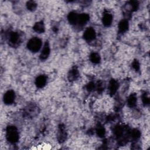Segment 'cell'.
Wrapping results in <instances>:
<instances>
[{
    "instance_id": "obj_1",
    "label": "cell",
    "mask_w": 150,
    "mask_h": 150,
    "mask_svg": "<svg viewBox=\"0 0 150 150\" xmlns=\"http://www.w3.org/2000/svg\"><path fill=\"white\" fill-rule=\"evenodd\" d=\"M6 137L10 142H17L19 139V134L17 128L14 126H8L7 128Z\"/></svg>"
},
{
    "instance_id": "obj_2",
    "label": "cell",
    "mask_w": 150,
    "mask_h": 150,
    "mask_svg": "<svg viewBox=\"0 0 150 150\" xmlns=\"http://www.w3.org/2000/svg\"><path fill=\"white\" fill-rule=\"evenodd\" d=\"M42 46V42L38 38H33L31 39L28 44L27 47L29 50L33 52H36L39 50Z\"/></svg>"
},
{
    "instance_id": "obj_3",
    "label": "cell",
    "mask_w": 150,
    "mask_h": 150,
    "mask_svg": "<svg viewBox=\"0 0 150 150\" xmlns=\"http://www.w3.org/2000/svg\"><path fill=\"white\" fill-rule=\"evenodd\" d=\"M21 42V38L18 32H11L9 36V44L12 47H17Z\"/></svg>"
},
{
    "instance_id": "obj_4",
    "label": "cell",
    "mask_w": 150,
    "mask_h": 150,
    "mask_svg": "<svg viewBox=\"0 0 150 150\" xmlns=\"http://www.w3.org/2000/svg\"><path fill=\"white\" fill-rule=\"evenodd\" d=\"M15 100V93L13 90L8 91L4 95V102L7 104H12Z\"/></svg>"
},
{
    "instance_id": "obj_5",
    "label": "cell",
    "mask_w": 150,
    "mask_h": 150,
    "mask_svg": "<svg viewBox=\"0 0 150 150\" xmlns=\"http://www.w3.org/2000/svg\"><path fill=\"white\" fill-rule=\"evenodd\" d=\"M84 38L88 41H93L96 38L95 31L92 28H88L84 33Z\"/></svg>"
},
{
    "instance_id": "obj_6",
    "label": "cell",
    "mask_w": 150,
    "mask_h": 150,
    "mask_svg": "<svg viewBox=\"0 0 150 150\" xmlns=\"http://www.w3.org/2000/svg\"><path fill=\"white\" fill-rule=\"evenodd\" d=\"M49 53H50V46H49V43L48 42H46L40 55L41 59L42 60L46 59L49 56Z\"/></svg>"
},
{
    "instance_id": "obj_7",
    "label": "cell",
    "mask_w": 150,
    "mask_h": 150,
    "mask_svg": "<svg viewBox=\"0 0 150 150\" xmlns=\"http://www.w3.org/2000/svg\"><path fill=\"white\" fill-rule=\"evenodd\" d=\"M66 132L64 128V127L61 125L59 128L58 131V135H57V139L60 142H63L66 139Z\"/></svg>"
},
{
    "instance_id": "obj_8",
    "label": "cell",
    "mask_w": 150,
    "mask_h": 150,
    "mask_svg": "<svg viewBox=\"0 0 150 150\" xmlns=\"http://www.w3.org/2000/svg\"><path fill=\"white\" fill-rule=\"evenodd\" d=\"M25 115L27 116L32 117L37 113V107L34 104H29L28 106L25 111Z\"/></svg>"
},
{
    "instance_id": "obj_9",
    "label": "cell",
    "mask_w": 150,
    "mask_h": 150,
    "mask_svg": "<svg viewBox=\"0 0 150 150\" xmlns=\"http://www.w3.org/2000/svg\"><path fill=\"white\" fill-rule=\"evenodd\" d=\"M79 77V71L77 69L73 68L72 69L69 73L68 78L70 81H74L76 80Z\"/></svg>"
},
{
    "instance_id": "obj_10",
    "label": "cell",
    "mask_w": 150,
    "mask_h": 150,
    "mask_svg": "<svg viewBox=\"0 0 150 150\" xmlns=\"http://www.w3.org/2000/svg\"><path fill=\"white\" fill-rule=\"evenodd\" d=\"M112 21H113V17L110 13H106L103 15V23L106 27H109L111 24Z\"/></svg>"
},
{
    "instance_id": "obj_11",
    "label": "cell",
    "mask_w": 150,
    "mask_h": 150,
    "mask_svg": "<svg viewBox=\"0 0 150 150\" xmlns=\"http://www.w3.org/2000/svg\"><path fill=\"white\" fill-rule=\"evenodd\" d=\"M89 20V16L87 14H82L79 15L78 24L81 26H83L85 25L88 21Z\"/></svg>"
},
{
    "instance_id": "obj_12",
    "label": "cell",
    "mask_w": 150,
    "mask_h": 150,
    "mask_svg": "<svg viewBox=\"0 0 150 150\" xmlns=\"http://www.w3.org/2000/svg\"><path fill=\"white\" fill-rule=\"evenodd\" d=\"M118 87V82L115 80H111L109 83V87L110 93L111 95H114L117 92Z\"/></svg>"
},
{
    "instance_id": "obj_13",
    "label": "cell",
    "mask_w": 150,
    "mask_h": 150,
    "mask_svg": "<svg viewBox=\"0 0 150 150\" xmlns=\"http://www.w3.org/2000/svg\"><path fill=\"white\" fill-rule=\"evenodd\" d=\"M78 18H79V15L74 12L70 13L68 15V20L69 22L72 25L78 24Z\"/></svg>"
},
{
    "instance_id": "obj_14",
    "label": "cell",
    "mask_w": 150,
    "mask_h": 150,
    "mask_svg": "<svg viewBox=\"0 0 150 150\" xmlns=\"http://www.w3.org/2000/svg\"><path fill=\"white\" fill-rule=\"evenodd\" d=\"M36 85L37 87L39 88H42L44 87L46 83V76H43V75H41L38 77V78L36 80Z\"/></svg>"
},
{
    "instance_id": "obj_15",
    "label": "cell",
    "mask_w": 150,
    "mask_h": 150,
    "mask_svg": "<svg viewBox=\"0 0 150 150\" xmlns=\"http://www.w3.org/2000/svg\"><path fill=\"white\" fill-rule=\"evenodd\" d=\"M128 28V24L127 21L123 20L119 23V25H118L119 32L124 33L127 31Z\"/></svg>"
},
{
    "instance_id": "obj_16",
    "label": "cell",
    "mask_w": 150,
    "mask_h": 150,
    "mask_svg": "<svg viewBox=\"0 0 150 150\" xmlns=\"http://www.w3.org/2000/svg\"><path fill=\"white\" fill-rule=\"evenodd\" d=\"M34 29L35 32L41 34L45 31V26L42 22H36L35 25L34 26Z\"/></svg>"
},
{
    "instance_id": "obj_17",
    "label": "cell",
    "mask_w": 150,
    "mask_h": 150,
    "mask_svg": "<svg viewBox=\"0 0 150 150\" xmlns=\"http://www.w3.org/2000/svg\"><path fill=\"white\" fill-rule=\"evenodd\" d=\"M136 103H137V96L135 95L134 94H132L130 96V97L127 100V103L128 105L131 107H134L136 105Z\"/></svg>"
},
{
    "instance_id": "obj_18",
    "label": "cell",
    "mask_w": 150,
    "mask_h": 150,
    "mask_svg": "<svg viewBox=\"0 0 150 150\" xmlns=\"http://www.w3.org/2000/svg\"><path fill=\"white\" fill-rule=\"evenodd\" d=\"M90 60L94 63H99L100 61V55L97 53H93L90 55Z\"/></svg>"
},
{
    "instance_id": "obj_19",
    "label": "cell",
    "mask_w": 150,
    "mask_h": 150,
    "mask_svg": "<svg viewBox=\"0 0 150 150\" xmlns=\"http://www.w3.org/2000/svg\"><path fill=\"white\" fill-rule=\"evenodd\" d=\"M114 134L118 138H120L122 137L123 132H124V129L121 126H117L114 129Z\"/></svg>"
},
{
    "instance_id": "obj_20",
    "label": "cell",
    "mask_w": 150,
    "mask_h": 150,
    "mask_svg": "<svg viewBox=\"0 0 150 150\" xmlns=\"http://www.w3.org/2000/svg\"><path fill=\"white\" fill-rule=\"evenodd\" d=\"M27 6L28 10L31 11H33V10H35L36 8V4L34 1H30L27 3Z\"/></svg>"
},
{
    "instance_id": "obj_21",
    "label": "cell",
    "mask_w": 150,
    "mask_h": 150,
    "mask_svg": "<svg viewBox=\"0 0 150 150\" xmlns=\"http://www.w3.org/2000/svg\"><path fill=\"white\" fill-rule=\"evenodd\" d=\"M96 132H97V135L99 137H103L104 135V134H105L104 128L101 125H99V127H97V130H96Z\"/></svg>"
},
{
    "instance_id": "obj_22",
    "label": "cell",
    "mask_w": 150,
    "mask_h": 150,
    "mask_svg": "<svg viewBox=\"0 0 150 150\" xmlns=\"http://www.w3.org/2000/svg\"><path fill=\"white\" fill-rule=\"evenodd\" d=\"M131 137L132 138H134V139H138L139 136H140V132L138 130H134L131 133Z\"/></svg>"
},
{
    "instance_id": "obj_23",
    "label": "cell",
    "mask_w": 150,
    "mask_h": 150,
    "mask_svg": "<svg viewBox=\"0 0 150 150\" xmlns=\"http://www.w3.org/2000/svg\"><path fill=\"white\" fill-rule=\"evenodd\" d=\"M142 102H143L144 104H148L149 103V98L145 95H144L142 96Z\"/></svg>"
},
{
    "instance_id": "obj_24",
    "label": "cell",
    "mask_w": 150,
    "mask_h": 150,
    "mask_svg": "<svg viewBox=\"0 0 150 150\" xmlns=\"http://www.w3.org/2000/svg\"><path fill=\"white\" fill-rule=\"evenodd\" d=\"M132 67L137 70H138L139 68V65L138 62L137 60H135L133 63H132Z\"/></svg>"
}]
</instances>
